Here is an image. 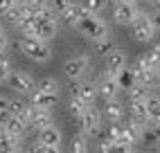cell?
Listing matches in <instances>:
<instances>
[{"label": "cell", "instance_id": "cell-1", "mask_svg": "<svg viewBox=\"0 0 160 153\" xmlns=\"http://www.w3.org/2000/svg\"><path fill=\"white\" fill-rule=\"evenodd\" d=\"M74 29H77L83 38H88V41H92V43H97V41H102V38L108 36V23H106L102 16H97V14L83 16L79 23H77V27H74Z\"/></svg>", "mask_w": 160, "mask_h": 153}, {"label": "cell", "instance_id": "cell-2", "mask_svg": "<svg viewBox=\"0 0 160 153\" xmlns=\"http://www.w3.org/2000/svg\"><path fill=\"white\" fill-rule=\"evenodd\" d=\"M18 47H20V52H23L29 61H34V63H48L52 59L50 43H45V41H38V38H18Z\"/></svg>", "mask_w": 160, "mask_h": 153}, {"label": "cell", "instance_id": "cell-3", "mask_svg": "<svg viewBox=\"0 0 160 153\" xmlns=\"http://www.w3.org/2000/svg\"><path fill=\"white\" fill-rule=\"evenodd\" d=\"M34 23H36V38H38V41L50 43L52 38L59 34V23H57L54 9H48L45 14L34 16Z\"/></svg>", "mask_w": 160, "mask_h": 153}, {"label": "cell", "instance_id": "cell-4", "mask_svg": "<svg viewBox=\"0 0 160 153\" xmlns=\"http://www.w3.org/2000/svg\"><path fill=\"white\" fill-rule=\"evenodd\" d=\"M140 14V7L129 2V0H113V20L117 25H133V20Z\"/></svg>", "mask_w": 160, "mask_h": 153}, {"label": "cell", "instance_id": "cell-5", "mask_svg": "<svg viewBox=\"0 0 160 153\" xmlns=\"http://www.w3.org/2000/svg\"><path fill=\"white\" fill-rule=\"evenodd\" d=\"M77 119H79V128H81V133L86 135V137H92V135H97V133H99L102 113H99V108H97V106H86V111H83Z\"/></svg>", "mask_w": 160, "mask_h": 153}, {"label": "cell", "instance_id": "cell-6", "mask_svg": "<svg viewBox=\"0 0 160 153\" xmlns=\"http://www.w3.org/2000/svg\"><path fill=\"white\" fill-rule=\"evenodd\" d=\"M131 29H133V38L138 43H149V41H153V36L158 34L156 27L151 25V20H149L147 12H142V9H140V14H138V18L133 20Z\"/></svg>", "mask_w": 160, "mask_h": 153}, {"label": "cell", "instance_id": "cell-7", "mask_svg": "<svg viewBox=\"0 0 160 153\" xmlns=\"http://www.w3.org/2000/svg\"><path fill=\"white\" fill-rule=\"evenodd\" d=\"M131 70H133V74H135V81L140 83V86H144V88H153V86L158 83V74H160V70L149 68L147 61H144V57L138 59V61L131 65Z\"/></svg>", "mask_w": 160, "mask_h": 153}, {"label": "cell", "instance_id": "cell-8", "mask_svg": "<svg viewBox=\"0 0 160 153\" xmlns=\"http://www.w3.org/2000/svg\"><path fill=\"white\" fill-rule=\"evenodd\" d=\"M7 83L12 86V90H16L18 95H32L36 90V81L34 76L23 72V70H12V74H9Z\"/></svg>", "mask_w": 160, "mask_h": 153}, {"label": "cell", "instance_id": "cell-9", "mask_svg": "<svg viewBox=\"0 0 160 153\" xmlns=\"http://www.w3.org/2000/svg\"><path fill=\"white\" fill-rule=\"evenodd\" d=\"M88 65H90V59L86 54H79V57H72V59H68L63 63V74H66L70 81H81L86 70H88Z\"/></svg>", "mask_w": 160, "mask_h": 153}, {"label": "cell", "instance_id": "cell-10", "mask_svg": "<svg viewBox=\"0 0 160 153\" xmlns=\"http://www.w3.org/2000/svg\"><path fill=\"white\" fill-rule=\"evenodd\" d=\"M72 97H79V99L86 104V106H95V99H97V86H95V81H79L77 86L72 88L70 92Z\"/></svg>", "mask_w": 160, "mask_h": 153}, {"label": "cell", "instance_id": "cell-11", "mask_svg": "<svg viewBox=\"0 0 160 153\" xmlns=\"http://www.w3.org/2000/svg\"><path fill=\"white\" fill-rule=\"evenodd\" d=\"M83 16H88V14H86V9L81 7V2H77V0H74L68 9H63V12L59 14V18H61L66 25H70V27H77V23H79Z\"/></svg>", "mask_w": 160, "mask_h": 153}, {"label": "cell", "instance_id": "cell-12", "mask_svg": "<svg viewBox=\"0 0 160 153\" xmlns=\"http://www.w3.org/2000/svg\"><path fill=\"white\" fill-rule=\"evenodd\" d=\"M38 142H41L43 146H48V149H59L61 142H63V135H61V131L52 124V126L43 128V131L38 133Z\"/></svg>", "mask_w": 160, "mask_h": 153}, {"label": "cell", "instance_id": "cell-13", "mask_svg": "<svg viewBox=\"0 0 160 153\" xmlns=\"http://www.w3.org/2000/svg\"><path fill=\"white\" fill-rule=\"evenodd\" d=\"M95 86H97V95L102 97L104 101L117 99L120 86H117V81H115V79H97V81H95Z\"/></svg>", "mask_w": 160, "mask_h": 153}, {"label": "cell", "instance_id": "cell-14", "mask_svg": "<svg viewBox=\"0 0 160 153\" xmlns=\"http://www.w3.org/2000/svg\"><path fill=\"white\" fill-rule=\"evenodd\" d=\"M32 106V104H29ZM52 126V111H41V108H34L32 106V122H29V128H34V131H43Z\"/></svg>", "mask_w": 160, "mask_h": 153}, {"label": "cell", "instance_id": "cell-15", "mask_svg": "<svg viewBox=\"0 0 160 153\" xmlns=\"http://www.w3.org/2000/svg\"><path fill=\"white\" fill-rule=\"evenodd\" d=\"M29 97H32V106L41 108V111H52V108L57 106V101H59L57 95H48V92H41V90H34Z\"/></svg>", "mask_w": 160, "mask_h": 153}, {"label": "cell", "instance_id": "cell-16", "mask_svg": "<svg viewBox=\"0 0 160 153\" xmlns=\"http://www.w3.org/2000/svg\"><path fill=\"white\" fill-rule=\"evenodd\" d=\"M104 68L106 70H111V72H122L126 68V54L122 50H115L113 54H108V57L104 59Z\"/></svg>", "mask_w": 160, "mask_h": 153}, {"label": "cell", "instance_id": "cell-17", "mask_svg": "<svg viewBox=\"0 0 160 153\" xmlns=\"http://www.w3.org/2000/svg\"><path fill=\"white\" fill-rule=\"evenodd\" d=\"M104 115L108 117L111 124H120L122 117H124V106L117 99H111V101H106V106H104Z\"/></svg>", "mask_w": 160, "mask_h": 153}, {"label": "cell", "instance_id": "cell-18", "mask_svg": "<svg viewBox=\"0 0 160 153\" xmlns=\"http://www.w3.org/2000/svg\"><path fill=\"white\" fill-rule=\"evenodd\" d=\"M16 149H20V137L7 133L5 128H0V153H12Z\"/></svg>", "mask_w": 160, "mask_h": 153}, {"label": "cell", "instance_id": "cell-19", "mask_svg": "<svg viewBox=\"0 0 160 153\" xmlns=\"http://www.w3.org/2000/svg\"><path fill=\"white\" fill-rule=\"evenodd\" d=\"M115 81H117V86H120V90H131L133 86L138 83V81H135V74H133V70H131V65H126L122 72H117Z\"/></svg>", "mask_w": 160, "mask_h": 153}, {"label": "cell", "instance_id": "cell-20", "mask_svg": "<svg viewBox=\"0 0 160 153\" xmlns=\"http://www.w3.org/2000/svg\"><path fill=\"white\" fill-rule=\"evenodd\" d=\"M124 128H126V133H129L135 142L140 140V137H144V131H147V122H140V119H129V122L124 124Z\"/></svg>", "mask_w": 160, "mask_h": 153}, {"label": "cell", "instance_id": "cell-21", "mask_svg": "<svg viewBox=\"0 0 160 153\" xmlns=\"http://www.w3.org/2000/svg\"><path fill=\"white\" fill-rule=\"evenodd\" d=\"M36 90L48 92V95H59V81L54 76H43L41 81H36Z\"/></svg>", "mask_w": 160, "mask_h": 153}, {"label": "cell", "instance_id": "cell-22", "mask_svg": "<svg viewBox=\"0 0 160 153\" xmlns=\"http://www.w3.org/2000/svg\"><path fill=\"white\" fill-rule=\"evenodd\" d=\"M5 131H7V133H12V135H16V137H23V135L27 133V124H25V122H20L18 117H12V119L7 122Z\"/></svg>", "mask_w": 160, "mask_h": 153}, {"label": "cell", "instance_id": "cell-23", "mask_svg": "<svg viewBox=\"0 0 160 153\" xmlns=\"http://www.w3.org/2000/svg\"><path fill=\"white\" fill-rule=\"evenodd\" d=\"M147 117L149 122H160V97H149L147 99Z\"/></svg>", "mask_w": 160, "mask_h": 153}, {"label": "cell", "instance_id": "cell-24", "mask_svg": "<svg viewBox=\"0 0 160 153\" xmlns=\"http://www.w3.org/2000/svg\"><path fill=\"white\" fill-rule=\"evenodd\" d=\"M95 50H97V54H102L104 59L108 57V54H113V52H115V41H113V36H106V38L97 41V43H95Z\"/></svg>", "mask_w": 160, "mask_h": 153}, {"label": "cell", "instance_id": "cell-25", "mask_svg": "<svg viewBox=\"0 0 160 153\" xmlns=\"http://www.w3.org/2000/svg\"><path fill=\"white\" fill-rule=\"evenodd\" d=\"M129 111H131V117H133V119L149 122V117H147V101H131Z\"/></svg>", "mask_w": 160, "mask_h": 153}, {"label": "cell", "instance_id": "cell-26", "mask_svg": "<svg viewBox=\"0 0 160 153\" xmlns=\"http://www.w3.org/2000/svg\"><path fill=\"white\" fill-rule=\"evenodd\" d=\"M106 5H108V0H81V7L86 9V14H97L104 12Z\"/></svg>", "mask_w": 160, "mask_h": 153}, {"label": "cell", "instance_id": "cell-27", "mask_svg": "<svg viewBox=\"0 0 160 153\" xmlns=\"http://www.w3.org/2000/svg\"><path fill=\"white\" fill-rule=\"evenodd\" d=\"M129 92V101H147L149 97V88H144V86H140V83H135L131 90H126Z\"/></svg>", "mask_w": 160, "mask_h": 153}, {"label": "cell", "instance_id": "cell-28", "mask_svg": "<svg viewBox=\"0 0 160 153\" xmlns=\"http://www.w3.org/2000/svg\"><path fill=\"white\" fill-rule=\"evenodd\" d=\"M142 57H144V61H147L149 68L160 70V43H158V45H153V47L149 50L147 54H142Z\"/></svg>", "mask_w": 160, "mask_h": 153}, {"label": "cell", "instance_id": "cell-29", "mask_svg": "<svg viewBox=\"0 0 160 153\" xmlns=\"http://www.w3.org/2000/svg\"><path fill=\"white\" fill-rule=\"evenodd\" d=\"M70 153H88V140L83 133L74 135L72 142H70Z\"/></svg>", "mask_w": 160, "mask_h": 153}, {"label": "cell", "instance_id": "cell-30", "mask_svg": "<svg viewBox=\"0 0 160 153\" xmlns=\"http://www.w3.org/2000/svg\"><path fill=\"white\" fill-rule=\"evenodd\" d=\"M25 7H27L34 16L45 14L48 9H52V7H50V0H27V5H25Z\"/></svg>", "mask_w": 160, "mask_h": 153}, {"label": "cell", "instance_id": "cell-31", "mask_svg": "<svg viewBox=\"0 0 160 153\" xmlns=\"http://www.w3.org/2000/svg\"><path fill=\"white\" fill-rule=\"evenodd\" d=\"M0 16H2L7 23H12V25L16 27V25L20 23V18H23V7H9L7 12H2Z\"/></svg>", "mask_w": 160, "mask_h": 153}, {"label": "cell", "instance_id": "cell-32", "mask_svg": "<svg viewBox=\"0 0 160 153\" xmlns=\"http://www.w3.org/2000/svg\"><path fill=\"white\" fill-rule=\"evenodd\" d=\"M68 111L74 115V117H79L83 111H86V104H83L81 99H79V97H72L70 95V101H68Z\"/></svg>", "mask_w": 160, "mask_h": 153}, {"label": "cell", "instance_id": "cell-33", "mask_svg": "<svg viewBox=\"0 0 160 153\" xmlns=\"http://www.w3.org/2000/svg\"><path fill=\"white\" fill-rule=\"evenodd\" d=\"M9 74H12V59L5 54V57H0V83L7 81Z\"/></svg>", "mask_w": 160, "mask_h": 153}, {"label": "cell", "instance_id": "cell-34", "mask_svg": "<svg viewBox=\"0 0 160 153\" xmlns=\"http://www.w3.org/2000/svg\"><path fill=\"white\" fill-rule=\"evenodd\" d=\"M72 2H74V0H50V7L54 9V14L59 16V14L63 12V9H68Z\"/></svg>", "mask_w": 160, "mask_h": 153}, {"label": "cell", "instance_id": "cell-35", "mask_svg": "<svg viewBox=\"0 0 160 153\" xmlns=\"http://www.w3.org/2000/svg\"><path fill=\"white\" fill-rule=\"evenodd\" d=\"M113 146H115V142H113L108 135H104V137L99 140V153H111Z\"/></svg>", "mask_w": 160, "mask_h": 153}, {"label": "cell", "instance_id": "cell-36", "mask_svg": "<svg viewBox=\"0 0 160 153\" xmlns=\"http://www.w3.org/2000/svg\"><path fill=\"white\" fill-rule=\"evenodd\" d=\"M9 50V38L7 36H0V57H5Z\"/></svg>", "mask_w": 160, "mask_h": 153}, {"label": "cell", "instance_id": "cell-37", "mask_svg": "<svg viewBox=\"0 0 160 153\" xmlns=\"http://www.w3.org/2000/svg\"><path fill=\"white\" fill-rule=\"evenodd\" d=\"M9 119H12V113H9V108H7V111L0 113V128H5V126H7Z\"/></svg>", "mask_w": 160, "mask_h": 153}, {"label": "cell", "instance_id": "cell-38", "mask_svg": "<svg viewBox=\"0 0 160 153\" xmlns=\"http://www.w3.org/2000/svg\"><path fill=\"white\" fill-rule=\"evenodd\" d=\"M129 151H131V146H124V144H117L115 142V146H113L111 153H129Z\"/></svg>", "mask_w": 160, "mask_h": 153}, {"label": "cell", "instance_id": "cell-39", "mask_svg": "<svg viewBox=\"0 0 160 153\" xmlns=\"http://www.w3.org/2000/svg\"><path fill=\"white\" fill-rule=\"evenodd\" d=\"M43 151H45V146H43V144H41V142H38V140H36V142H34V144H32V149H29V153H43Z\"/></svg>", "mask_w": 160, "mask_h": 153}, {"label": "cell", "instance_id": "cell-40", "mask_svg": "<svg viewBox=\"0 0 160 153\" xmlns=\"http://www.w3.org/2000/svg\"><path fill=\"white\" fill-rule=\"evenodd\" d=\"M7 108H9V99L0 95V113H2V111H7Z\"/></svg>", "mask_w": 160, "mask_h": 153}, {"label": "cell", "instance_id": "cell-41", "mask_svg": "<svg viewBox=\"0 0 160 153\" xmlns=\"http://www.w3.org/2000/svg\"><path fill=\"white\" fill-rule=\"evenodd\" d=\"M9 7H12V2H9V0H0V14H2V12H7Z\"/></svg>", "mask_w": 160, "mask_h": 153}, {"label": "cell", "instance_id": "cell-42", "mask_svg": "<svg viewBox=\"0 0 160 153\" xmlns=\"http://www.w3.org/2000/svg\"><path fill=\"white\" fill-rule=\"evenodd\" d=\"M43 153H61V151H59V149H48V146H45V151H43Z\"/></svg>", "mask_w": 160, "mask_h": 153}, {"label": "cell", "instance_id": "cell-43", "mask_svg": "<svg viewBox=\"0 0 160 153\" xmlns=\"http://www.w3.org/2000/svg\"><path fill=\"white\" fill-rule=\"evenodd\" d=\"M129 2H133V5H138V7H140V2H147V0H129Z\"/></svg>", "mask_w": 160, "mask_h": 153}, {"label": "cell", "instance_id": "cell-44", "mask_svg": "<svg viewBox=\"0 0 160 153\" xmlns=\"http://www.w3.org/2000/svg\"><path fill=\"white\" fill-rule=\"evenodd\" d=\"M0 36H7V32H5V27H2V23H0Z\"/></svg>", "mask_w": 160, "mask_h": 153}, {"label": "cell", "instance_id": "cell-45", "mask_svg": "<svg viewBox=\"0 0 160 153\" xmlns=\"http://www.w3.org/2000/svg\"><path fill=\"white\" fill-rule=\"evenodd\" d=\"M12 153H27V151H23V149H16V151H12Z\"/></svg>", "mask_w": 160, "mask_h": 153}, {"label": "cell", "instance_id": "cell-46", "mask_svg": "<svg viewBox=\"0 0 160 153\" xmlns=\"http://www.w3.org/2000/svg\"><path fill=\"white\" fill-rule=\"evenodd\" d=\"M156 88H160V74H158V83H156Z\"/></svg>", "mask_w": 160, "mask_h": 153}, {"label": "cell", "instance_id": "cell-47", "mask_svg": "<svg viewBox=\"0 0 160 153\" xmlns=\"http://www.w3.org/2000/svg\"><path fill=\"white\" fill-rule=\"evenodd\" d=\"M129 153H138V151H133V149H131V151H129Z\"/></svg>", "mask_w": 160, "mask_h": 153}, {"label": "cell", "instance_id": "cell-48", "mask_svg": "<svg viewBox=\"0 0 160 153\" xmlns=\"http://www.w3.org/2000/svg\"><path fill=\"white\" fill-rule=\"evenodd\" d=\"M158 149H160V140H158Z\"/></svg>", "mask_w": 160, "mask_h": 153}]
</instances>
